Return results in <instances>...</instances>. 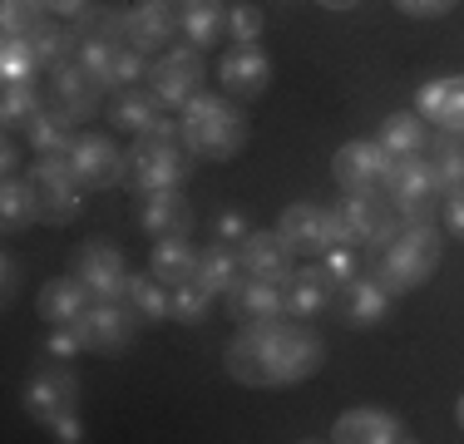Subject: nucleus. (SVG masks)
<instances>
[{
	"mask_svg": "<svg viewBox=\"0 0 464 444\" xmlns=\"http://www.w3.org/2000/svg\"><path fill=\"white\" fill-rule=\"evenodd\" d=\"M173 30H179V10L163 5V0H139L129 10V44H139L143 54H153Z\"/></svg>",
	"mask_w": 464,
	"mask_h": 444,
	"instance_id": "nucleus-25",
	"label": "nucleus"
},
{
	"mask_svg": "<svg viewBox=\"0 0 464 444\" xmlns=\"http://www.w3.org/2000/svg\"><path fill=\"white\" fill-rule=\"evenodd\" d=\"M74 405H80V381H74L64 365H45V371L25 385V410L40 420V425L74 420Z\"/></svg>",
	"mask_w": 464,
	"mask_h": 444,
	"instance_id": "nucleus-11",
	"label": "nucleus"
},
{
	"mask_svg": "<svg viewBox=\"0 0 464 444\" xmlns=\"http://www.w3.org/2000/svg\"><path fill=\"white\" fill-rule=\"evenodd\" d=\"M139 222L149 227V237H188L193 232V208H188V198H179V188L139 193Z\"/></svg>",
	"mask_w": 464,
	"mask_h": 444,
	"instance_id": "nucleus-20",
	"label": "nucleus"
},
{
	"mask_svg": "<svg viewBox=\"0 0 464 444\" xmlns=\"http://www.w3.org/2000/svg\"><path fill=\"white\" fill-rule=\"evenodd\" d=\"M415 104H420V119H430V124H440V129L464 133V74H450V80L425 84Z\"/></svg>",
	"mask_w": 464,
	"mask_h": 444,
	"instance_id": "nucleus-24",
	"label": "nucleus"
},
{
	"mask_svg": "<svg viewBox=\"0 0 464 444\" xmlns=\"http://www.w3.org/2000/svg\"><path fill=\"white\" fill-rule=\"evenodd\" d=\"M326 365V341L306 321H247L227 346V375L242 385H296Z\"/></svg>",
	"mask_w": 464,
	"mask_h": 444,
	"instance_id": "nucleus-1",
	"label": "nucleus"
},
{
	"mask_svg": "<svg viewBox=\"0 0 464 444\" xmlns=\"http://www.w3.org/2000/svg\"><path fill=\"white\" fill-rule=\"evenodd\" d=\"M74 40L80 44H124L129 40V10H114V5H90L80 20H74Z\"/></svg>",
	"mask_w": 464,
	"mask_h": 444,
	"instance_id": "nucleus-29",
	"label": "nucleus"
},
{
	"mask_svg": "<svg viewBox=\"0 0 464 444\" xmlns=\"http://www.w3.org/2000/svg\"><path fill=\"white\" fill-rule=\"evenodd\" d=\"M198 276H203L213 292H232V286L247 276V266H242V252L232 247L227 237H218L213 247H203L198 252Z\"/></svg>",
	"mask_w": 464,
	"mask_h": 444,
	"instance_id": "nucleus-28",
	"label": "nucleus"
},
{
	"mask_svg": "<svg viewBox=\"0 0 464 444\" xmlns=\"http://www.w3.org/2000/svg\"><path fill=\"white\" fill-rule=\"evenodd\" d=\"M74 326H80L84 351L119 355V351H129V341H134L139 316H134V306H124V302H90V311H84Z\"/></svg>",
	"mask_w": 464,
	"mask_h": 444,
	"instance_id": "nucleus-9",
	"label": "nucleus"
},
{
	"mask_svg": "<svg viewBox=\"0 0 464 444\" xmlns=\"http://www.w3.org/2000/svg\"><path fill=\"white\" fill-rule=\"evenodd\" d=\"M208 302H213V286L203 282V276H188L169 292V316L183 321V326H198V321L208 316Z\"/></svg>",
	"mask_w": 464,
	"mask_h": 444,
	"instance_id": "nucleus-36",
	"label": "nucleus"
},
{
	"mask_svg": "<svg viewBox=\"0 0 464 444\" xmlns=\"http://www.w3.org/2000/svg\"><path fill=\"white\" fill-rule=\"evenodd\" d=\"M0 169H5V178H15V169H20V149H15V139H5V159H0Z\"/></svg>",
	"mask_w": 464,
	"mask_h": 444,
	"instance_id": "nucleus-50",
	"label": "nucleus"
},
{
	"mask_svg": "<svg viewBox=\"0 0 464 444\" xmlns=\"http://www.w3.org/2000/svg\"><path fill=\"white\" fill-rule=\"evenodd\" d=\"M198 84H203V54L198 50H173L149 70V89L159 94L163 109H183L193 94H203Z\"/></svg>",
	"mask_w": 464,
	"mask_h": 444,
	"instance_id": "nucleus-12",
	"label": "nucleus"
},
{
	"mask_svg": "<svg viewBox=\"0 0 464 444\" xmlns=\"http://www.w3.org/2000/svg\"><path fill=\"white\" fill-rule=\"evenodd\" d=\"M74 276L94 292V302H124V292H129L124 252L109 247V242H99V237L74 252Z\"/></svg>",
	"mask_w": 464,
	"mask_h": 444,
	"instance_id": "nucleus-10",
	"label": "nucleus"
},
{
	"mask_svg": "<svg viewBox=\"0 0 464 444\" xmlns=\"http://www.w3.org/2000/svg\"><path fill=\"white\" fill-rule=\"evenodd\" d=\"M430 163H435V178L445 193H464V133L445 129L430 149Z\"/></svg>",
	"mask_w": 464,
	"mask_h": 444,
	"instance_id": "nucleus-35",
	"label": "nucleus"
},
{
	"mask_svg": "<svg viewBox=\"0 0 464 444\" xmlns=\"http://www.w3.org/2000/svg\"><path fill=\"white\" fill-rule=\"evenodd\" d=\"M25 133H30V149H35V159H70L74 143H80V139H74V119L60 114L54 104H45V114H40Z\"/></svg>",
	"mask_w": 464,
	"mask_h": 444,
	"instance_id": "nucleus-26",
	"label": "nucleus"
},
{
	"mask_svg": "<svg viewBox=\"0 0 464 444\" xmlns=\"http://www.w3.org/2000/svg\"><path fill=\"white\" fill-rule=\"evenodd\" d=\"M45 5H50V15H54V20H80L84 10L94 5V0H45Z\"/></svg>",
	"mask_w": 464,
	"mask_h": 444,
	"instance_id": "nucleus-47",
	"label": "nucleus"
},
{
	"mask_svg": "<svg viewBox=\"0 0 464 444\" xmlns=\"http://www.w3.org/2000/svg\"><path fill=\"white\" fill-rule=\"evenodd\" d=\"M45 20H50L45 0H0V25H5V35H30Z\"/></svg>",
	"mask_w": 464,
	"mask_h": 444,
	"instance_id": "nucleus-41",
	"label": "nucleus"
},
{
	"mask_svg": "<svg viewBox=\"0 0 464 444\" xmlns=\"http://www.w3.org/2000/svg\"><path fill=\"white\" fill-rule=\"evenodd\" d=\"M385 193H391L401 222H435V208H440V198H445V188H440V178H435V163L415 153V159H395L391 163Z\"/></svg>",
	"mask_w": 464,
	"mask_h": 444,
	"instance_id": "nucleus-7",
	"label": "nucleus"
},
{
	"mask_svg": "<svg viewBox=\"0 0 464 444\" xmlns=\"http://www.w3.org/2000/svg\"><path fill=\"white\" fill-rule=\"evenodd\" d=\"M395 5H401L405 15H415V20H440V15L455 10V0H395Z\"/></svg>",
	"mask_w": 464,
	"mask_h": 444,
	"instance_id": "nucleus-44",
	"label": "nucleus"
},
{
	"mask_svg": "<svg viewBox=\"0 0 464 444\" xmlns=\"http://www.w3.org/2000/svg\"><path fill=\"white\" fill-rule=\"evenodd\" d=\"M90 302H94V292L80 282V276H54V282L40 286L35 311L50 321V326H70V321H80L84 311H90Z\"/></svg>",
	"mask_w": 464,
	"mask_h": 444,
	"instance_id": "nucleus-23",
	"label": "nucleus"
},
{
	"mask_svg": "<svg viewBox=\"0 0 464 444\" xmlns=\"http://www.w3.org/2000/svg\"><path fill=\"white\" fill-rule=\"evenodd\" d=\"M282 292H286V316L312 321V316H322V311H331V302H336V276L326 272V262H316V266H302V272L286 276Z\"/></svg>",
	"mask_w": 464,
	"mask_h": 444,
	"instance_id": "nucleus-16",
	"label": "nucleus"
},
{
	"mask_svg": "<svg viewBox=\"0 0 464 444\" xmlns=\"http://www.w3.org/2000/svg\"><path fill=\"white\" fill-rule=\"evenodd\" d=\"M15 286H20V266H15V257H5V306L15 302Z\"/></svg>",
	"mask_w": 464,
	"mask_h": 444,
	"instance_id": "nucleus-49",
	"label": "nucleus"
},
{
	"mask_svg": "<svg viewBox=\"0 0 464 444\" xmlns=\"http://www.w3.org/2000/svg\"><path fill=\"white\" fill-rule=\"evenodd\" d=\"M54 435H60V439H84L80 435V420H60V425H54Z\"/></svg>",
	"mask_w": 464,
	"mask_h": 444,
	"instance_id": "nucleus-51",
	"label": "nucleus"
},
{
	"mask_svg": "<svg viewBox=\"0 0 464 444\" xmlns=\"http://www.w3.org/2000/svg\"><path fill=\"white\" fill-rule=\"evenodd\" d=\"M149 74V54L139 50V44H114V54H109V74H104V84L109 89H134V80H143Z\"/></svg>",
	"mask_w": 464,
	"mask_h": 444,
	"instance_id": "nucleus-40",
	"label": "nucleus"
},
{
	"mask_svg": "<svg viewBox=\"0 0 464 444\" xmlns=\"http://www.w3.org/2000/svg\"><path fill=\"white\" fill-rule=\"evenodd\" d=\"M336 316L346 321V326L366 331L375 321H385V311H391V292H385L381 282L366 272V276H351V282H336Z\"/></svg>",
	"mask_w": 464,
	"mask_h": 444,
	"instance_id": "nucleus-14",
	"label": "nucleus"
},
{
	"mask_svg": "<svg viewBox=\"0 0 464 444\" xmlns=\"http://www.w3.org/2000/svg\"><path fill=\"white\" fill-rule=\"evenodd\" d=\"M237 252H242L247 276H267V282H286L292 276V242L282 232H247Z\"/></svg>",
	"mask_w": 464,
	"mask_h": 444,
	"instance_id": "nucleus-22",
	"label": "nucleus"
},
{
	"mask_svg": "<svg viewBox=\"0 0 464 444\" xmlns=\"http://www.w3.org/2000/svg\"><path fill=\"white\" fill-rule=\"evenodd\" d=\"M277 232L292 242V252H306V257H322L326 247H336V227H331V208L316 203H292L277 222Z\"/></svg>",
	"mask_w": 464,
	"mask_h": 444,
	"instance_id": "nucleus-13",
	"label": "nucleus"
},
{
	"mask_svg": "<svg viewBox=\"0 0 464 444\" xmlns=\"http://www.w3.org/2000/svg\"><path fill=\"white\" fill-rule=\"evenodd\" d=\"M223 89L232 99H257L267 94L272 84V60L257 50V44H232V50L223 54Z\"/></svg>",
	"mask_w": 464,
	"mask_h": 444,
	"instance_id": "nucleus-17",
	"label": "nucleus"
},
{
	"mask_svg": "<svg viewBox=\"0 0 464 444\" xmlns=\"http://www.w3.org/2000/svg\"><path fill=\"white\" fill-rule=\"evenodd\" d=\"M227 25H232V35H237L242 44H257V35H262V15H257L252 5L227 10Z\"/></svg>",
	"mask_w": 464,
	"mask_h": 444,
	"instance_id": "nucleus-43",
	"label": "nucleus"
},
{
	"mask_svg": "<svg viewBox=\"0 0 464 444\" xmlns=\"http://www.w3.org/2000/svg\"><path fill=\"white\" fill-rule=\"evenodd\" d=\"M331 173H336L341 193H381V188L391 183V153L375 139L341 143L336 159H331Z\"/></svg>",
	"mask_w": 464,
	"mask_h": 444,
	"instance_id": "nucleus-8",
	"label": "nucleus"
},
{
	"mask_svg": "<svg viewBox=\"0 0 464 444\" xmlns=\"http://www.w3.org/2000/svg\"><path fill=\"white\" fill-rule=\"evenodd\" d=\"M331 439L336 444H405L411 430L395 415H385V410H346V415L331 425Z\"/></svg>",
	"mask_w": 464,
	"mask_h": 444,
	"instance_id": "nucleus-19",
	"label": "nucleus"
},
{
	"mask_svg": "<svg viewBox=\"0 0 464 444\" xmlns=\"http://www.w3.org/2000/svg\"><path fill=\"white\" fill-rule=\"evenodd\" d=\"M159 114H163V104H159V94H153V89H119L114 114H109V119H114L119 129H129V133H143Z\"/></svg>",
	"mask_w": 464,
	"mask_h": 444,
	"instance_id": "nucleus-34",
	"label": "nucleus"
},
{
	"mask_svg": "<svg viewBox=\"0 0 464 444\" xmlns=\"http://www.w3.org/2000/svg\"><path fill=\"white\" fill-rule=\"evenodd\" d=\"M99 94H104V80L90 74L80 60H70L64 70H54V80H50V104L60 109V114H70V119L94 114Z\"/></svg>",
	"mask_w": 464,
	"mask_h": 444,
	"instance_id": "nucleus-18",
	"label": "nucleus"
},
{
	"mask_svg": "<svg viewBox=\"0 0 464 444\" xmlns=\"http://www.w3.org/2000/svg\"><path fill=\"white\" fill-rule=\"evenodd\" d=\"M247 232H252V227H247V222H242L237 213H223V217H218V237L232 242V237H247Z\"/></svg>",
	"mask_w": 464,
	"mask_h": 444,
	"instance_id": "nucleus-48",
	"label": "nucleus"
},
{
	"mask_svg": "<svg viewBox=\"0 0 464 444\" xmlns=\"http://www.w3.org/2000/svg\"><path fill=\"white\" fill-rule=\"evenodd\" d=\"M435 266H440V232H435V222H401L391 242L371 247V276L391 296L425 286Z\"/></svg>",
	"mask_w": 464,
	"mask_h": 444,
	"instance_id": "nucleus-2",
	"label": "nucleus"
},
{
	"mask_svg": "<svg viewBox=\"0 0 464 444\" xmlns=\"http://www.w3.org/2000/svg\"><path fill=\"white\" fill-rule=\"evenodd\" d=\"M331 227H336V242H351V247H381V242L395 237L401 227V213L395 203L381 193H351L331 208Z\"/></svg>",
	"mask_w": 464,
	"mask_h": 444,
	"instance_id": "nucleus-5",
	"label": "nucleus"
},
{
	"mask_svg": "<svg viewBox=\"0 0 464 444\" xmlns=\"http://www.w3.org/2000/svg\"><path fill=\"white\" fill-rule=\"evenodd\" d=\"M30 222H35V203H30L25 178H5V188H0V227H5V237L25 232Z\"/></svg>",
	"mask_w": 464,
	"mask_h": 444,
	"instance_id": "nucleus-37",
	"label": "nucleus"
},
{
	"mask_svg": "<svg viewBox=\"0 0 464 444\" xmlns=\"http://www.w3.org/2000/svg\"><path fill=\"white\" fill-rule=\"evenodd\" d=\"M70 169L80 178V188H114L124 178V153L104 139V133H84L70 153Z\"/></svg>",
	"mask_w": 464,
	"mask_h": 444,
	"instance_id": "nucleus-15",
	"label": "nucleus"
},
{
	"mask_svg": "<svg viewBox=\"0 0 464 444\" xmlns=\"http://www.w3.org/2000/svg\"><path fill=\"white\" fill-rule=\"evenodd\" d=\"M169 292H173V286H163L159 276H129L124 302L134 306L139 321H163V316H169Z\"/></svg>",
	"mask_w": 464,
	"mask_h": 444,
	"instance_id": "nucleus-38",
	"label": "nucleus"
},
{
	"mask_svg": "<svg viewBox=\"0 0 464 444\" xmlns=\"http://www.w3.org/2000/svg\"><path fill=\"white\" fill-rule=\"evenodd\" d=\"M375 143L391 153V163L395 159H415V153H425V119L420 114H391L381 124V139Z\"/></svg>",
	"mask_w": 464,
	"mask_h": 444,
	"instance_id": "nucleus-33",
	"label": "nucleus"
},
{
	"mask_svg": "<svg viewBox=\"0 0 464 444\" xmlns=\"http://www.w3.org/2000/svg\"><path fill=\"white\" fill-rule=\"evenodd\" d=\"M322 5H326V10H351L356 0H322Z\"/></svg>",
	"mask_w": 464,
	"mask_h": 444,
	"instance_id": "nucleus-52",
	"label": "nucleus"
},
{
	"mask_svg": "<svg viewBox=\"0 0 464 444\" xmlns=\"http://www.w3.org/2000/svg\"><path fill=\"white\" fill-rule=\"evenodd\" d=\"M163 5H173V10H183V5H188V0H163Z\"/></svg>",
	"mask_w": 464,
	"mask_h": 444,
	"instance_id": "nucleus-54",
	"label": "nucleus"
},
{
	"mask_svg": "<svg viewBox=\"0 0 464 444\" xmlns=\"http://www.w3.org/2000/svg\"><path fill=\"white\" fill-rule=\"evenodd\" d=\"M445 227L464 237V193H445Z\"/></svg>",
	"mask_w": 464,
	"mask_h": 444,
	"instance_id": "nucleus-46",
	"label": "nucleus"
},
{
	"mask_svg": "<svg viewBox=\"0 0 464 444\" xmlns=\"http://www.w3.org/2000/svg\"><path fill=\"white\" fill-rule=\"evenodd\" d=\"M322 262H326V272L336 276V282H351V276H361V257H356V247H351V242H336V247H326Z\"/></svg>",
	"mask_w": 464,
	"mask_h": 444,
	"instance_id": "nucleus-42",
	"label": "nucleus"
},
{
	"mask_svg": "<svg viewBox=\"0 0 464 444\" xmlns=\"http://www.w3.org/2000/svg\"><path fill=\"white\" fill-rule=\"evenodd\" d=\"M455 415H459V430H464V395H459V410H455Z\"/></svg>",
	"mask_w": 464,
	"mask_h": 444,
	"instance_id": "nucleus-53",
	"label": "nucleus"
},
{
	"mask_svg": "<svg viewBox=\"0 0 464 444\" xmlns=\"http://www.w3.org/2000/svg\"><path fill=\"white\" fill-rule=\"evenodd\" d=\"M30 203H35V222H50V227H64L70 217H80V178H74L70 159H40L35 169L25 173Z\"/></svg>",
	"mask_w": 464,
	"mask_h": 444,
	"instance_id": "nucleus-6",
	"label": "nucleus"
},
{
	"mask_svg": "<svg viewBox=\"0 0 464 444\" xmlns=\"http://www.w3.org/2000/svg\"><path fill=\"white\" fill-rule=\"evenodd\" d=\"M179 124H183V143L193 159L227 163L247 149V114L237 104H227L223 94H193L179 109Z\"/></svg>",
	"mask_w": 464,
	"mask_h": 444,
	"instance_id": "nucleus-4",
	"label": "nucleus"
},
{
	"mask_svg": "<svg viewBox=\"0 0 464 444\" xmlns=\"http://www.w3.org/2000/svg\"><path fill=\"white\" fill-rule=\"evenodd\" d=\"M227 306L242 326L247 321H272V316H286V292L282 282H267V276H242L227 292Z\"/></svg>",
	"mask_w": 464,
	"mask_h": 444,
	"instance_id": "nucleus-21",
	"label": "nucleus"
},
{
	"mask_svg": "<svg viewBox=\"0 0 464 444\" xmlns=\"http://www.w3.org/2000/svg\"><path fill=\"white\" fill-rule=\"evenodd\" d=\"M153 276H159L163 286H179L188 276H198V252L188 237H159V247H153Z\"/></svg>",
	"mask_w": 464,
	"mask_h": 444,
	"instance_id": "nucleus-31",
	"label": "nucleus"
},
{
	"mask_svg": "<svg viewBox=\"0 0 464 444\" xmlns=\"http://www.w3.org/2000/svg\"><path fill=\"white\" fill-rule=\"evenodd\" d=\"M74 351H84L80 326H74V321H70V326H54V336H50V355H60V361H64V355H74Z\"/></svg>",
	"mask_w": 464,
	"mask_h": 444,
	"instance_id": "nucleus-45",
	"label": "nucleus"
},
{
	"mask_svg": "<svg viewBox=\"0 0 464 444\" xmlns=\"http://www.w3.org/2000/svg\"><path fill=\"white\" fill-rule=\"evenodd\" d=\"M188 169H193V153L183 143V124L173 119H153L149 129L139 133V143L124 153V178L134 193H163V188H179Z\"/></svg>",
	"mask_w": 464,
	"mask_h": 444,
	"instance_id": "nucleus-3",
	"label": "nucleus"
},
{
	"mask_svg": "<svg viewBox=\"0 0 464 444\" xmlns=\"http://www.w3.org/2000/svg\"><path fill=\"white\" fill-rule=\"evenodd\" d=\"M30 50H35V60H40V70H64V64L74 60V50H80V40L70 35V30L60 25V20H45V25H35L30 30Z\"/></svg>",
	"mask_w": 464,
	"mask_h": 444,
	"instance_id": "nucleus-30",
	"label": "nucleus"
},
{
	"mask_svg": "<svg viewBox=\"0 0 464 444\" xmlns=\"http://www.w3.org/2000/svg\"><path fill=\"white\" fill-rule=\"evenodd\" d=\"M35 74H40V60H35V50H30V40L5 35V44H0V80L20 84V80H35Z\"/></svg>",
	"mask_w": 464,
	"mask_h": 444,
	"instance_id": "nucleus-39",
	"label": "nucleus"
},
{
	"mask_svg": "<svg viewBox=\"0 0 464 444\" xmlns=\"http://www.w3.org/2000/svg\"><path fill=\"white\" fill-rule=\"evenodd\" d=\"M179 30L188 35V44H193V50L218 44V40H223V30H227L223 0H188V5L179 10Z\"/></svg>",
	"mask_w": 464,
	"mask_h": 444,
	"instance_id": "nucleus-27",
	"label": "nucleus"
},
{
	"mask_svg": "<svg viewBox=\"0 0 464 444\" xmlns=\"http://www.w3.org/2000/svg\"><path fill=\"white\" fill-rule=\"evenodd\" d=\"M45 114V94H40L35 80H20V84H5V94H0V119H5V129H30L35 119Z\"/></svg>",
	"mask_w": 464,
	"mask_h": 444,
	"instance_id": "nucleus-32",
	"label": "nucleus"
}]
</instances>
